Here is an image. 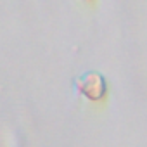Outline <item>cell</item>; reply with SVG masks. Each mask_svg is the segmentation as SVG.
I'll list each match as a JSON object with an SVG mask.
<instances>
[{
	"mask_svg": "<svg viewBox=\"0 0 147 147\" xmlns=\"http://www.w3.org/2000/svg\"><path fill=\"white\" fill-rule=\"evenodd\" d=\"M76 90L90 102H104L107 97V85L106 80L99 73H87L76 82Z\"/></svg>",
	"mask_w": 147,
	"mask_h": 147,
	"instance_id": "cell-1",
	"label": "cell"
},
{
	"mask_svg": "<svg viewBox=\"0 0 147 147\" xmlns=\"http://www.w3.org/2000/svg\"><path fill=\"white\" fill-rule=\"evenodd\" d=\"M83 2H87V4H95L97 0H83Z\"/></svg>",
	"mask_w": 147,
	"mask_h": 147,
	"instance_id": "cell-2",
	"label": "cell"
}]
</instances>
